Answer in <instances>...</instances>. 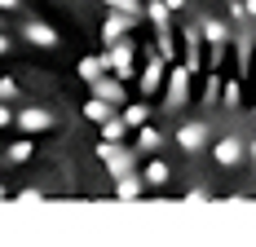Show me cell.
I'll use <instances>...</instances> for the list:
<instances>
[{"instance_id": "cell-1", "label": "cell", "mask_w": 256, "mask_h": 247, "mask_svg": "<svg viewBox=\"0 0 256 247\" xmlns=\"http://www.w3.org/2000/svg\"><path fill=\"white\" fill-rule=\"evenodd\" d=\"M159 88H164V110H181V106L190 102V71H186L181 62H168Z\"/></svg>"}, {"instance_id": "cell-2", "label": "cell", "mask_w": 256, "mask_h": 247, "mask_svg": "<svg viewBox=\"0 0 256 247\" xmlns=\"http://www.w3.org/2000/svg\"><path fill=\"white\" fill-rule=\"evenodd\" d=\"M98 159H102V168L110 176H124V172H132L137 168V150H128L124 142H98Z\"/></svg>"}, {"instance_id": "cell-3", "label": "cell", "mask_w": 256, "mask_h": 247, "mask_svg": "<svg viewBox=\"0 0 256 247\" xmlns=\"http://www.w3.org/2000/svg\"><path fill=\"white\" fill-rule=\"evenodd\" d=\"M132 58H137V44H132L128 36H120L115 44H106V49H102L106 71H115L120 80H132Z\"/></svg>"}, {"instance_id": "cell-4", "label": "cell", "mask_w": 256, "mask_h": 247, "mask_svg": "<svg viewBox=\"0 0 256 247\" xmlns=\"http://www.w3.org/2000/svg\"><path fill=\"white\" fill-rule=\"evenodd\" d=\"M208 142H212V128H208V120H186L177 128V146L186 150V154H204Z\"/></svg>"}, {"instance_id": "cell-5", "label": "cell", "mask_w": 256, "mask_h": 247, "mask_svg": "<svg viewBox=\"0 0 256 247\" xmlns=\"http://www.w3.org/2000/svg\"><path fill=\"white\" fill-rule=\"evenodd\" d=\"M14 124H18V132L36 137V132H49L53 128V110H44V106H22V110H14Z\"/></svg>"}, {"instance_id": "cell-6", "label": "cell", "mask_w": 256, "mask_h": 247, "mask_svg": "<svg viewBox=\"0 0 256 247\" xmlns=\"http://www.w3.org/2000/svg\"><path fill=\"white\" fill-rule=\"evenodd\" d=\"M22 40L36 44V49H58V44H62V36H58L49 22H40V18H26L22 22Z\"/></svg>"}, {"instance_id": "cell-7", "label": "cell", "mask_w": 256, "mask_h": 247, "mask_svg": "<svg viewBox=\"0 0 256 247\" xmlns=\"http://www.w3.org/2000/svg\"><path fill=\"white\" fill-rule=\"evenodd\" d=\"M88 88H93V98H102V102H110V106H115V110H120V106H124L128 102V88L124 84H120V80H110V75H98V80H88Z\"/></svg>"}, {"instance_id": "cell-8", "label": "cell", "mask_w": 256, "mask_h": 247, "mask_svg": "<svg viewBox=\"0 0 256 247\" xmlns=\"http://www.w3.org/2000/svg\"><path fill=\"white\" fill-rule=\"evenodd\" d=\"M137 22H142V18H132V14H115V9H106V18H102V44H115V40L128 36Z\"/></svg>"}, {"instance_id": "cell-9", "label": "cell", "mask_w": 256, "mask_h": 247, "mask_svg": "<svg viewBox=\"0 0 256 247\" xmlns=\"http://www.w3.org/2000/svg\"><path fill=\"white\" fill-rule=\"evenodd\" d=\"M164 71H168V62L159 58V53H146V66H142V98H150V93H159V84H164Z\"/></svg>"}, {"instance_id": "cell-10", "label": "cell", "mask_w": 256, "mask_h": 247, "mask_svg": "<svg viewBox=\"0 0 256 247\" xmlns=\"http://www.w3.org/2000/svg\"><path fill=\"white\" fill-rule=\"evenodd\" d=\"M212 159H216L221 168H238V164H243V137H221V142L212 146Z\"/></svg>"}, {"instance_id": "cell-11", "label": "cell", "mask_w": 256, "mask_h": 247, "mask_svg": "<svg viewBox=\"0 0 256 247\" xmlns=\"http://www.w3.org/2000/svg\"><path fill=\"white\" fill-rule=\"evenodd\" d=\"M181 40H186V62H181V66L194 75L199 66H204V36H199V26H186Z\"/></svg>"}, {"instance_id": "cell-12", "label": "cell", "mask_w": 256, "mask_h": 247, "mask_svg": "<svg viewBox=\"0 0 256 247\" xmlns=\"http://www.w3.org/2000/svg\"><path fill=\"white\" fill-rule=\"evenodd\" d=\"M142 194H146V181H142L137 168L124 172V176H115V198H128V203H132V198H142Z\"/></svg>"}, {"instance_id": "cell-13", "label": "cell", "mask_w": 256, "mask_h": 247, "mask_svg": "<svg viewBox=\"0 0 256 247\" xmlns=\"http://www.w3.org/2000/svg\"><path fill=\"white\" fill-rule=\"evenodd\" d=\"M199 36H204V44H208V49H212V44H230V26L221 22V18H212V14H208L204 22H199Z\"/></svg>"}, {"instance_id": "cell-14", "label": "cell", "mask_w": 256, "mask_h": 247, "mask_svg": "<svg viewBox=\"0 0 256 247\" xmlns=\"http://www.w3.org/2000/svg\"><path fill=\"white\" fill-rule=\"evenodd\" d=\"M132 132H137V146H132L137 154H154V150L164 146V132H159V128H154L150 120L142 124V128H132Z\"/></svg>"}, {"instance_id": "cell-15", "label": "cell", "mask_w": 256, "mask_h": 247, "mask_svg": "<svg viewBox=\"0 0 256 247\" xmlns=\"http://www.w3.org/2000/svg\"><path fill=\"white\" fill-rule=\"evenodd\" d=\"M31 154H36V137H26V132H22L9 150H0V159H4V164H14V168H18V164H26Z\"/></svg>"}, {"instance_id": "cell-16", "label": "cell", "mask_w": 256, "mask_h": 247, "mask_svg": "<svg viewBox=\"0 0 256 247\" xmlns=\"http://www.w3.org/2000/svg\"><path fill=\"white\" fill-rule=\"evenodd\" d=\"M142 181H146V190H159V186H168V181H172V168H168L164 159H150V164L142 168Z\"/></svg>"}, {"instance_id": "cell-17", "label": "cell", "mask_w": 256, "mask_h": 247, "mask_svg": "<svg viewBox=\"0 0 256 247\" xmlns=\"http://www.w3.org/2000/svg\"><path fill=\"white\" fill-rule=\"evenodd\" d=\"M120 120H124L128 132H132V128H142V124L150 120V106H146V102H124V106H120Z\"/></svg>"}, {"instance_id": "cell-18", "label": "cell", "mask_w": 256, "mask_h": 247, "mask_svg": "<svg viewBox=\"0 0 256 247\" xmlns=\"http://www.w3.org/2000/svg\"><path fill=\"white\" fill-rule=\"evenodd\" d=\"M252 49H256L252 31H243V36L234 40V58H238V80H243V75H248V66H252Z\"/></svg>"}, {"instance_id": "cell-19", "label": "cell", "mask_w": 256, "mask_h": 247, "mask_svg": "<svg viewBox=\"0 0 256 247\" xmlns=\"http://www.w3.org/2000/svg\"><path fill=\"white\" fill-rule=\"evenodd\" d=\"M154 53L164 62H177V49H172V26H154Z\"/></svg>"}, {"instance_id": "cell-20", "label": "cell", "mask_w": 256, "mask_h": 247, "mask_svg": "<svg viewBox=\"0 0 256 247\" xmlns=\"http://www.w3.org/2000/svg\"><path fill=\"white\" fill-rule=\"evenodd\" d=\"M98 128H102V137H106V142H124V137H128V124L120 120V110H115V115H106Z\"/></svg>"}, {"instance_id": "cell-21", "label": "cell", "mask_w": 256, "mask_h": 247, "mask_svg": "<svg viewBox=\"0 0 256 247\" xmlns=\"http://www.w3.org/2000/svg\"><path fill=\"white\" fill-rule=\"evenodd\" d=\"M106 115H115L110 102H102V98H88V102H84V120H88V124H102Z\"/></svg>"}, {"instance_id": "cell-22", "label": "cell", "mask_w": 256, "mask_h": 247, "mask_svg": "<svg viewBox=\"0 0 256 247\" xmlns=\"http://www.w3.org/2000/svg\"><path fill=\"white\" fill-rule=\"evenodd\" d=\"M221 80H226V75L216 71V66L208 71V80H204V106H216V102H221Z\"/></svg>"}, {"instance_id": "cell-23", "label": "cell", "mask_w": 256, "mask_h": 247, "mask_svg": "<svg viewBox=\"0 0 256 247\" xmlns=\"http://www.w3.org/2000/svg\"><path fill=\"white\" fill-rule=\"evenodd\" d=\"M76 71H80V80H84V84H88V80H98V75L106 71L102 53H88V58H84V62H80V66H76Z\"/></svg>"}, {"instance_id": "cell-24", "label": "cell", "mask_w": 256, "mask_h": 247, "mask_svg": "<svg viewBox=\"0 0 256 247\" xmlns=\"http://www.w3.org/2000/svg\"><path fill=\"white\" fill-rule=\"evenodd\" d=\"M142 18H150L154 26H172V14H168V4H164V0H150Z\"/></svg>"}, {"instance_id": "cell-25", "label": "cell", "mask_w": 256, "mask_h": 247, "mask_svg": "<svg viewBox=\"0 0 256 247\" xmlns=\"http://www.w3.org/2000/svg\"><path fill=\"white\" fill-rule=\"evenodd\" d=\"M221 102H226V106H238V102H243V84H238V75L221 80Z\"/></svg>"}, {"instance_id": "cell-26", "label": "cell", "mask_w": 256, "mask_h": 247, "mask_svg": "<svg viewBox=\"0 0 256 247\" xmlns=\"http://www.w3.org/2000/svg\"><path fill=\"white\" fill-rule=\"evenodd\" d=\"M106 9H115V14H132V18H142V0H102Z\"/></svg>"}, {"instance_id": "cell-27", "label": "cell", "mask_w": 256, "mask_h": 247, "mask_svg": "<svg viewBox=\"0 0 256 247\" xmlns=\"http://www.w3.org/2000/svg\"><path fill=\"white\" fill-rule=\"evenodd\" d=\"M22 98V88H18V80H9V75H0V102H18Z\"/></svg>"}, {"instance_id": "cell-28", "label": "cell", "mask_w": 256, "mask_h": 247, "mask_svg": "<svg viewBox=\"0 0 256 247\" xmlns=\"http://www.w3.org/2000/svg\"><path fill=\"white\" fill-rule=\"evenodd\" d=\"M44 198V190H36V186H26V190H18V203H40Z\"/></svg>"}, {"instance_id": "cell-29", "label": "cell", "mask_w": 256, "mask_h": 247, "mask_svg": "<svg viewBox=\"0 0 256 247\" xmlns=\"http://www.w3.org/2000/svg\"><path fill=\"white\" fill-rule=\"evenodd\" d=\"M186 198H190V203H204V198H212V190H208V186H194V190H186Z\"/></svg>"}, {"instance_id": "cell-30", "label": "cell", "mask_w": 256, "mask_h": 247, "mask_svg": "<svg viewBox=\"0 0 256 247\" xmlns=\"http://www.w3.org/2000/svg\"><path fill=\"white\" fill-rule=\"evenodd\" d=\"M14 124V110H9V102H0V128H9Z\"/></svg>"}, {"instance_id": "cell-31", "label": "cell", "mask_w": 256, "mask_h": 247, "mask_svg": "<svg viewBox=\"0 0 256 247\" xmlns=\"http://www.w3.org/2000/svg\"><path fill=\"white\" fill-rule=\"evenodd\" d=\"M243 154H248V159L256 164V137H252V142H243Z\"/></svg>"}, {"instance_id": "cell-32", "label": "cell", "mask_w": 256, "mask_h": 247, "mask_svg": "<svg viewBox=\"0 0 256 247\" xmlns=\"http://www.w3.org/2000/svg\"><path fill=\"white\" fill-rule=\"evenodd\" d=\"M164 4H168V14H181L186 9V0H164Z\"/></svg>"}, {"instance_id": "cell-33", "label": "cell", "mask_w": 256, "mask_h": 247, "mask_svg": "<svg viewBox=\"0 0 256 247\" xmlns=\"http://www.w3.org/2000/svg\"><path fill=\"white\" fill-rule=\"evenodd\" d=\"M243 18H256V0H243Z\"/></svg>"}, {"instance_id": "cell-34", "label": "cell", "mask_w": 256, "mask_h": 247, "mask_svg": "<svg viewBox=\"0 0 256 247\" xmlns=\"http://www.w3.org/2000/svg\"><path fill=\"white\" fill-rule=\"evenodd\" d=\"M14 49V44H9V36H4V31H0V58H4V53Z\"/></svg>"}, {"instance_id": "cell-35", "label": "cell", "mask_w": 256, "mask_h": 247, "mask_svg": "<svg viewBox=\"0 0 256 247\" xmlns=\"http://www.w3.org/2000/svg\"><path fill=\"white\" fill-rule=\"evenodd\" d=\"M0 9H22V0H0Z\"/></svg>"}, {"instance_id": "cell-36", "label": "cell", "mask_w": 256, "mask_h": 247, "mask_svg": "<svg viewBox=\"0 0 256 247\" xmlns=\"http://www.w3.org/2000/svg\"><path fill=\"white\" fill-rule=\"evenodd\" d=\"M0 198H4V186H0Z\"/></svg>"}]
</instances>
